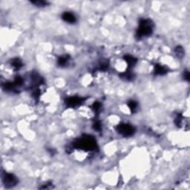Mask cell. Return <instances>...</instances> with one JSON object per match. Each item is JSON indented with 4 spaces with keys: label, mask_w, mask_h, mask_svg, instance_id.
Listing matches in <instances>:
<instances>
[{
    "label": "cell",
    "mask_w": 190,
    "mask_h": 190,
    "mask_svg": "<svg viewBox=\"0 0 190 190\" xmlns=\"http://www.w3.org/2000/svg\"><path fill=\"white\" fill-rule=\"evenodd\" d=\"M74 147L89 152V151L96 150V148H97V144L96 140L92 136L86 135V136L79 138L77 141L74 142Z\"/></svg>",
    "instance_id": "cell-1"
},
{
    "label": "cell",
    "mask_w": 190,
    "mask_h": 190,
    "mask_svg": "<svg viewBox=\"0 0 190 190\" xmlns=\"http://www.w3.org/2000/svg\"><path fill=\"white\" fill-rule=\"evenodd\" d=\"M154 25L150 19H141L139 22V28L137 31V37L138 39L143 38L151 35L153 31Z\"/></svg>",
    "instance_id": "cell-2"
},
{
    "label": "cell",
    "mask_w": 190,
    "mask_h": 190,
    "mask_svg": "<svg viewBox=\"0 0 190 190\" xmlns=\"http://www.w3.org/2000/svg\"><path fill=\"white\" fill-rule=\"evenodd\" d=\"M116 130L120 134L124 137H131L135 132V129L131 124L121 123L116 127Z\"/></svg>",
    "instance_id": "cell-3"
},
{
    "label": "cell",
    "mask_w": 190,
    "mask_h": 190,
    "mask_svg": "<svg viewBox=\"0 0 190 190\" xmlns=\"http://www.w3.org/2000/svg\"><path fill=\"white\" fill-rule=\"evenodd\" d=\"M2 181L6 188H11L17 184L18 180L16 177L13 174L5 173L2 176Z\"/></svg>",
    "instance_id": "cell-4"
},
{
    "label": "cell",
    "mask_w": 190,
    "mask_h": 190,
    "mask_svg": "<svg viewBox=\"0 0 190 190\" xmlns=\"http://www.w3.org/2000/svg\"><path fill=\"white\" fill-rule=\"evenodd\" d=\"M84 102V98L80 97H71L65 99V104L68 107L74 108V107L79 106Z\"/></svg>",
    "instance_id": "cell-5"
},
{
    "label": "cell",
    "mask_w": 190,
    "mask_h": 190,
    "mask_svg": "<svg viewBox=\"0 0 190 190\" xmlns=\"http://www.w3.org/2000/svg\"><path fill=\"white\" fill-rule=\"evenodd\" d=\"M62 19L66 22L72 24V23L76 22V17L72 13L70 12H65L62 15Z\"/></svg>",
    "instance_id": "cell-6"
},
{
    "label": "cell",
    "mask_w": 190,
    "mask_h": 190,
    "mask_svg": "<svg viewBox=\"0 0 190 190\" xmlns=\"http://www.w3.org/2000/svg\"><path fill=\"white\" fill-rule=\"evenodd\" d=\"M154 72L155 75H163L167 73V69L161 65H155Z\"/></svg>",
    "instance_id": "cell-7"
},
{
    "label": "cell",
    "mask_w": 190,
    "mask_h": 190,
    "mask_svg": "<svg viewBox=\"0 0 190 190\" xmlns=\"http://www.w3.org/2000/svg\"><path fill=\"white\" fill-rule=\"evenodd\" d=\"M124 60L127 63L128 66L129 68H131L134 65L136 64L137 63V59L136 58L133 57L132 56H130V55H126V56L124 57Z\"/></svg>",
    "instance_id": "cell-8"
},
{
    "label": "cell",
    "mask_w": 190,
    "mask_h": 190,
    "mask_svg": "<svg viewBox=\"0 0 190 190\" xmlns=\"http://www.w3.org/2000/svg\"><path fill=\"white\" fill-rule=\"evenodd\" d=\"M69 56L68 55H64V56H62L58 59V64L60 66H65V65H67V63L69 61Z\"/></svg>",
    "instance_id": "cell-9"
},
{
    "label": "cell",
    "mask_w": 190,
    "mask_h": 190,
    "mask_svg": "<svg viewBox=\"0 0 190 190\" xmlns=\"http://www.w3.org/2000/svg\"><path fill=\"white\" fill-rule=\"evenodd\" d=\"M11 65L13 66V68H14L15 70H19V68L22 66V63L19 59L16 58V59H12L11 61Z\"/></svg>",
    "instance_id": "cell-10"
},
{
    "label": "cell",
    "mask_w": 190,
    "mask_h": 190,
    "mask_svg": "<svg viewBox=\"0 0 190 190\" xmlns=\"http://www.w3.org/2000/svg\"><path fill=\"white\" fill-rule=\"evenodd\" d=\"M174 52H175V54L177 55V57L179 58H182L184 55V51H183V48L180 46H178L176 47L175 50H174Z\"/></svg>",
    "instance_id": "cell-11"
},
{
    "label": "cell",
    "mask_w": 190,
    "mask_h": 190,
    "mask_svg": "<svg viewBox=\"0 0 190 190\" xmlns=\"http://www.w3.org/2000/svg\"><path fill=\"white\" fill-rule=\"evenodd\" d=\"M121 77H123L124 79H126L127 80H131V79L133 77V74L130 71H128V72L121 74Z\"/></svg>",
    "instance_id": "cell-12"
},
{
    "label": "cell",
    "mask_w": 190,
    "mask_h": 190,
    "mask_svg": "<svg viewBox=\"0 0 190 190\" xmlns=\"http://www.w3.org/2000/svg\"><path fill=\"white\" fill-rule=\"evenodd\" d=\"M128 106H129V108H130L131 112H134V111L137 109L138 103L135 101H134V100H130V101L129 102V103H128Z\"/></svg>",
    "instance_id": "cell-13"
},
{
    "label": "cell",
    "mask_w": 190,
    "mask_h": 190,
    "mask_svg": "<svg viewBox=\"0 0 190 190\" xmlns=\"http://www.w3.org/2000/svg\"><path fill=\"white\" fill-rule=\"evenodd\" d=\"M32 3L34 4L35 5L39 6V7H43L47 5V2L45 1H35V2H32Z\"/></svg>",
    "instance_id": "cell-14"
},
{
    "label": "cell",
    "mask_w": 190,
    "mask_h": 190,
    "mask_svg": "<svg viewBox=\"0 0 190 190\" xmlns=\"http://www.w3.org/2000/svg\"><path fill=\"white\" fill-rule=\"evenodd\" d=\"M94 129L97 131H100V129H101V124H100V123L99 122L95 123L94 124Z\"/></svg>",
    "instance_id": "cell-15"
},
{
    "label": "cell",
    "mask_w": 190,
    "mask_h": 190,
    "mask_svg": "<svg viewBox=\"0 0 190 190\" xmlns=\"http://www.w3.org/2000/svg\"><path fill=\"white\" fill-rule=\"evenodd\" d=\"M183 77H184V79L186 80H189V72L188 71H185L184 74H183Z\"/></svg>",
    "instance_id": "cell-16"
}]
</instances>
